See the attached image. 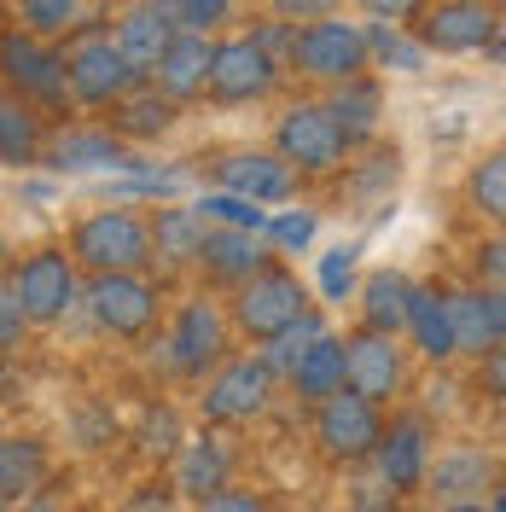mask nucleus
<instances>
[{"label":"nucleus","instance_id":"28","mask_svg":"<svg viewBox=\"0 0 506 512\" xmlns=\"http://www.w3.org/2000/svg\"><path fill=\"white\" fill-rule=\"evenodd\" d=\"M408 297H413V280L396 274V268H379L355 286V303H361V326L373 332H396L402 338V320H408Z\"/></svg>","mask_w":506,"mask_h":512},{"label":"nucleus","instance_id":"18","mask_svg":"<svg viewBox=\"0 0 506 512\" xmlns=\"http://www.w3.org/2000/svg\"><path fill=\"white\" fill-rule=\"evenodd\" d=\"M210 175H216V187L245 192L256 204H285L297 192V169L280 152H227V158L210 163Z\"/></svg>","mask_w":506,"mask_h":512},{"label":"nucleus","instance_id":"31","mask_svg":"<svg viewBox=\"0 0 506 512\" xmlns=\"http://www.w3.org/2000/svg\"><path fill=\"white\" fill-rule=\"evenodd\" d=\"M320 332H326V315H315V309H297L280 332H268V338H262V350H256V355H262V367H268L274 379H285V373H291V361L309 350Z\"/></svg>","mask_w":506,"mask_h":512},{"label":"nucleus","instance_id":"47","mask_svg":"<svg viewBox=\"0 0 506 512\" xmlns=\"http://www.w3.org/2000/svg\"><path fill=\"white\" fill-rule=\"evenodd\" d=\"M477 268L489 274V286H501V274H506V245H501V239H489V245L477 251Z\"/></svg>","mask_w":506,"mask_h":512},{"label":"nucleus","instance_id":"8","mask_svg":"<svg viewBox=\"0 0 506 512\" xmlns=\"http://www.w3.org/2000/svg\"><path fill=\"white\" fill-rule=\"evenodd\" d=\"M297 309H309V297H303V286H297V274L280 268V262L268 256L251 280H239V286H233V309H227V320H233L251 344H262V338H268V332H280Z\"/></svg>","mask_w":506,"mask_h":512},{"label":"nucleus","instance_id":"20","mask_svg":"<svg viewBox=\"0 0 506 512\" xmlns=\"http://www.w3.org/2000/svg\"><path fill=\"white\" fill-rule=\"evenodd\" d=\"M181 35V24H175V12H169V0H128L123 18H117V53H123L128 64H134V76H146L152 64H158V53Z\"/></svg>","mask_w":506,"mask_h":512},{"label":"nucleus","instance_id":"14","mask_svg":"<svg viewBox=\"0 0 506 512\" xmlns=\"http://www.w3.org/2000/svg\"><path fill=\"white\" fill-rule=\"evenodd\" d=\"M344 384L361 390L367 402H379V408L390 396H402V384H408V350L396 344V332L361 326L355 338H344Z\"/></svg>","mask_w":506,"mask_h":512},{"label":"nucleus","instance_id":"22","mask_svg":"<svg viewBox=\"0 0 506 512\" xmlns=\"http://www.w3.org/2000/svg\"><path fill=\"white\" fill-rule=\"evenodd\" d=\"M41 158L59 175H82V169H134L128 140H117L111 128H64L53 140H41Z\"/></svg>","mask_w":506,"mask_h":512},{"label":"nucleus","instance_id":"6","mask_svg":"<svg viewBox=\"0 0 506 512\" xmlns=\"http://www.w3.org/2000/svg\"><path fill=\"white\" fill-rule=\"evenodd\" d=\"M384 414L379 402H367L361 390H332L326 402H315V443L332 466H367V454L379 443Z\"/></svg>","mask_w":506,"mask_h":512},{"label":"nucleus","instance_id":"39","mask_svg":"<svg viewBox=\"0 0 506 512\" xmlns=\"http://www.w3.org/2000/svg\"><path fill=\"white\" fill-rule=\"evenodd\" d=\"M280 251H309V239H315V210H285V216H268V227H262Z\"/></svg>","mask_w":506,"mask_h":512},{"label":"nucleus","instance_id":"48","mask_svg":"<svg viewBox=\"0 0 506 512\" xmlns=\"http://www.w3.org/2000/svg\"><path fill=\"white\" fill-rule=\"evenodd\" d=\"M483 384H489V402H501V390H506V361H501V350L483 355Z\"/></svg>","mask_w":506,"mask_h":512},{"label":"nucleus","instance_id":"9","mask_svg":"<svg viewBox=\"0 0 506 512\" xmlns=\"http://www.w3.org/2000/svg\"><path fill=\"white\" fill-rule=\"evenodd\" d=\"M12 303L24 309L30 326H53L82 303V280H76V262L64 251H35L12 268Z\"/></svg>","mask_w":506,"mask_h":512},{"label":"nucleus","instance_id":"10","mask_svg":"<svg viewBox=\"0 0 506 512\" xmlns=\"http://www.w3.org/2000/svg\"><path fill=\"white\" fill-rule=\"evenodd\" d=\"M82 303L94 309L99 332H111V338H146L152 320H158L163 297L140 268H111V274H94V280H88Z\"/></svg>","mask_w":506,"mask_h":512},{"label":"nucleus","instance_id":"50","mask_svg":"<svg viewBox=\"0 0 506 512\" xmlns=\"http://www.w3.org/2000/svg\"><path fill=\"white\" fill-rule=\"evenodd\" d=\"M495 6H501V0H495Z\"/></svg>","mask_w":506,"mask_h":512},{"label":"nucleus","instance_id":"33","mask_svg":"<svg viewBox=\"0 0 506 512\" xmlns=\"http://www.w3.org/2000/svg\"><path fill=\"white\" fill-rule=\"evenodd\" d=\"M47 478V448L41 443H18V437H0V507L6 501H18V495H30L35 483Z\"/></svg>","mask_w":506,"mask_h":512},{"label":"nucleus","instance_id":"23","mask_svg":"<svg viewBox=\"0 0 506 512\" xmlns=\"http://www.w3.org/2000/svg\"><path fill=\"white\" fill-rule=\"evenodd\" d=\"M326 105V117L338 123L344 134V146H361V140H373L379 134V117H384V94L379 82L361 70V76H344V82H332V94L320 99Z\"/></svg>","mask_w":506,"mask_h":512},{"label":"nucleus","instance_id":"41","mask_svg":"<svg viewBox=\"0 0 506 512\" xmlns=\"http://www.w3.org/2000/svg\"><path fill=\"white\" fill-rule=\"evenodd\" d=\"M204 512H262V495H251V489H210L204 501H198Z\"/></svg>","mask_w":506,"mask_h":512},{"label":"nucleus","instance_id":"36","mask_svg":"<svg viewBox=\"0 0 506 512\" xmlns=\"http://www.w3.org/2000/svg\"><path fill=\"white\" fill-rule=\"evenodd\" d=\"M472 210L477 216H489V222H501L506 216V158L501 152H489V158L472 169Z\"/></svg>","mask_w":506,"mask_h":512},{"label":"nucleus","instance_id":"49","mask_svg":"<svg viewBox=\"0 0 506 512\" xmlns=\"http://www.w3.org/2000/svg\"><path fill=\"white\" fill-rule=\"evenodd\" d=\"M0 268H6V239H0Z\"/></svg>","mask_w":506,"mask_h":512},{"label":"nucleus","instance_id":"13","mask_svg":"<svg viewBox=\"0 0 506 512\" xmlns=\"http://www.w3.org/2000/svg\"><path fill=\"white\" fill-rule=\"evenodd\" d=\"M280 76H285L280 59H268L251 35H233V41H216V53H210L204 94L216 105H256V99H268L280 88Z\"/></svg>","mask_w":506,"mask_h":512},{"label":"nucleus","instance_id":"32","mask_svg":"<svg viewBox=\"0 0 506 512\" xmlns=\"http://www.w3.org/2000/svg\"><path fill=\"white\" fill-rule=\"evenodd\" d=\"M361 35H367V64H379V70L419 76V70H425V59H431V53H425V47H419L402 24H390V18H373Z\"/></svg>","mask_w":506,"mask_h":512},{"label":"nucleus","instance_id":"38","mask_svg":"<svg viewBox=\"0 0 506 512\" xmlns=\"http://www.w3.org/2000/svg\"><path fill=\"white\" fill-rule=\"evenodd\" d=\"M175 24L181 30H198V35H216L222 24H233V0H169Z\"/></svg>","mask_w":506,"mask_h":512},{"label":"nucleus","instance_id":"16","mask_svg":"<svg viewBox=\"0 0 506 512\" xmlns=\"http://www.w3.org/2000/svg\"><path fill=\"white\" fill-rule=\"evenodd\" d=\"M431 507H483V489H495V460L483 448H448L437 460H425V483Z\"/></svg>","mask_w":506,"mask_h":512},{"label":"nucleus","instance_id":"26","mask_svg":"<svg viewBox=\"0 0 506 512\" xmlns=\"http://www.w3.org/2000/svg\"><path fill=\"white\" fill-rule=\"evenodd\" d=\"M402 332L413 338V350L425 355L431 367H443V361H454L448 291H437V286H413V297H408V320H402Z\"/></svg>","mask_w":506,"mask_h":512},{"label":"nucleus","instance_id":"11","mask_svg":"<svg viewBox=\"0 0 506 512\" xmlns=\"http://www.w3.org/2000/svg\"><path fill=\"white\" fill-rule=\"evenodd\" d=\"M128 82H140V76H134V64L117 53V41H111L105 30H88V35H76V41L64 47V88H70V105H94V111H105Z\"/></svg>","mask_w":506,"mask_h":512},{"label":"nucleus","instance_id":"46","mask_svg":"<svg viewBox=\"0 0 506 512\" xmlns=\"http://www.w3.org/2000/svg\"><path fill=\"white\" fill-rule=\"evenodd\" d=\"M361 12H367V18H390V24H402V18L419 12V0H361Z\"/></svg>","mask_w":506,"mask_h":512},{"label":"nucleus","instance_id":"43","mask_svg":"<svg viewBox=\"0 0 506 512\" xmlns=\"http://www.w3.org/2000/svg\"><path fill=\"white\" fill-rule=\"evenodd\" d=\"M123 192L128 198H175V192H181V175H175V169H169V175H134Z\"/></svg>","mask_w":506,"mask_h":512},{"label":"nucleus","instance_id":"4","mask_svg":"<svg viewBox=\"0 0 506 512\" xmlns=\"http://www.w3.org/2000/svg\"><path fill=\"white\" fill-rule=\"evenodd\" d=\"M0 76L18 99H30L35 111H64L70 105V88H64V53L47 47L41 35L30 30H0Z\"/></svg>","mask_w":506,"mask_h":512},{"label":"nucleus","instance_id":"44","mask_svg":"<svg viewBox=\"0 0 506 512\" xmlns=\"http://www.w3.org/2000/svg\"><path fill=\"white\" fill-rule=\"evenodd\" d=\"M24 326H30V320H24L18 303H12V291H0V350H12V344L24 338Z\"/></svg>","mask_w":506,"mask_h":512},{"label":"nucleus","instance_id":"12","mask_svg":"<svg viewBox=\"0 0 506 512\" xmlns=\"http://www.w3.org/2000/svg\"><path fill=\"white\" fill-rule=\"evenodd\" d=\"M227 350H233V320H227L222 303H216V297H192V303H181V315H175V326H169V344H163L169 367H175L181 379H204Z\"/></svg>","mask_w":506,"mask_h":512},{"label":"nucleus","instance_id":"29","mask_svg":"<svg viewBox=\"0 0 506 512\" xmlns=\"http://www.w3.org/2000/svg\"><path fill=\"white\" fill-rule=\"evenodd\" d=\"M204 216H198V204H175V210H158L152 222H146V239H152V256H158L163 268H187L192 256H198V239H204Z\"/></svg>","mask_w":506,"mask_h":512},{"label":"nucleus","instance_id":"2","mask_svg":"<svg viewBox=\"0 0 506 512\" xmlns=\"http://www.w3.org/2000/svg\"><path fill=\"white\" fill-rule=\"evenodd\" d=\"M413 18H419L413 24V41L425 53H443V59L483 53L501 35V6L495 0H419Z\"/></svg>","mask_w":506,"mask_h":512},{"label":"nucleus","instance_id":"15","mask_svg":"<svg viewBox=\"0 0 506 512\" xmlns=\"http://www.w3.org/2000/svg\"><path fill=\"white\" fill-rule=\"evenodd\" d=\"M367 460H373V478H379L396 501H402V495H419V483H425V460H431V425H425L419 414L390 419Z\"/></svg>","mask_w":506,"mask_h":512},{"label":"nucleus","instance_id":"45","mask_svg":"<svg viewBox=\"0 0 506 512\" xmlns=\"http://www.w3.org/2000/svg\"><path fill=\"white\" fill-rule=\"evenodd\" d=\"M146 437H152V443H146V454H158V460H163V454H175V448H181V443H175V414L163 408V414L152 419V431H146Z\"/></svg>","mask_w":506,"mask_h":512},{"label":"nucleus","instance_id":"17","mask_svg":"<svg viewBox=\"0 0 506 512\" xmlns=\"http://www.w3.org/2000/svg\"><path fill=\"white\" fill-rule=\"evenodd\" d=\"M448 326H454V355L483 361L506 344V297L501 286L489 291H448Z\"/></svg>","mask_w":506,"mask_h":512},{"label":"nucleus","instance_id":"21","mask_svg":"<svg viewBox=\"0 0 506 512\" xmlns=\"http://www.w3.org/2000/svg\"><path fill=\"white\" fill-rule=\"evenodd\" d=\"M210 53H216V41L198 30H181L169 47L158 53V64L146 70V82L163 88V94L175 99V105H187V99L204 94V76H210Z\"/></svg>","mask_w":506,"mask_h":512},{"label":"nucleus","instance_id":"3","mask_svg":"<svg viewBox=\"0 0 506 512\" xmlns=\"http://www.w3.org/2000/svg\"><path fill=\"white\" fill-rule=\"evenodd\" d=\"M70 262L88 268V274L146 268V262H152L146 216H134V210H94L88 222H76V233H70Z\"/></svg>","mask_w":506,"mask_h":512},{"label":"nucleus","instance_id":"1","mask_svg":"<svg viewBox=\"0 0 506 512\" xmlns=\"http://www.w3.org/2000/svg\"><path fill=\"white\" fill-rule=\"evenodd\" d=\"M291 70L297 76H309V82H344V76H361V70H373L367 64V35H361V24H349V18H338V12H326V18H315V24H297V35H291Z\"/></svg>","mask_w":506,"mask_h":512},{"label":"nucleus","instance_id":"27","mask_svg":"<svg viewBox=\"0 0 506 512\" xmlns=\"http://www.w3.org/2000/svg\"><path fill=\"white\" fill-rule=\"evenodd\" d=\"M227 472H233V448L222 437H187V443L175 448V489L187 495V501H204L210 489H222Z\"/></svg>","mask_w":506,"mask_h":512},{"label":"nucleus","instance_id":"40","mask_svg":"<svg viewBox=\"0 0 506 512\" xmlns=\"http://www.w3.org/2000/svg\"><path fill=\"white\" fill-rule=\"evenodd\" d=\"M291 35H297V24H285V18H274V24H256L251 30V41L268 53V59H291Z\"/></svg>","mask_w":506,"mask_h":512},{"label":"nucleus","instance_id":"30","mask_svg":"<svg viewBox=\"0 0 506 512\" xmlns=\"http://www.w3.org/2000/svg\"><path fill=\"white\" fill-rule=\"evenodd\" d=\"M41 140H47V123L30 99L18 94H0V163H35L41 158Z\"/></svg>","mask_w":506,"mask_h":512},{"label":"nucleus","instance_id":"24","mask_svg":"<svg viewBox=\"0 0 506 512\" xmlns=\"http://www.w3.org/2000/svg\"><path fill=\"white\" fill-rule=\"evenodd\" d=\"M285 384H291V396H297L303 408H315V402H326L332 390H344V338L326 326L315 344H309V350L291 361Z\"/></svg>","mask_w":506,"mask_h":512},{"label":"nucleus","instance_id":"5","mask_svg":"<svg viewBox=\"0 0 506 512\" xmlns=\"http://www.w3.org/2000/svg\"><path fill=\"white\" fill-rule=\"evenodd\" d=\"M274 152H280L297 175H332V169H344V158H349L344 134H338V123L326 117L320 99L285 105L280 123H274Z\"/></svg>","mask_w":506,"mask_h":512},{"label":"nucleus","instance_id":"37","mask_svg":"<svg viewBox=\"0 0 506 512\" xmlns=\"http://www.w3.org/2000/svg\"><path fill=\"white\" fill-rule=\"evenodd\" d=\"M355 245H338V251L320 256V291H326V303H349L355 297Z\"/></svg>","mask_w":506,"mask_h":512},{"label":"nucleus","instance_id":"42","mask_svg":"<svg viewBox=\"0 0 506 512\" xmlns=\"http://www.w3.org/2000/svg\"><path fill=\"white\" fill-rule=\"evenodd\" d=\"M268 6H274V18H285V24H315L326 12H338V0H268Z\"/></svg>","mask_w":506,"mask_h":512},{"label":"nucleus","instance_id":"7","mask_svg":"<svg viewBox=\"0 0 506 512\" xmlns=\"http://www.w3.org/2000/svg\"><path fill=\"white\" fill-rule=\"evenodd\" d=\"M274 396V373L262 367V355H222L204 373V425H251Z\"/></svg>","mask_w":506,"mask_h":512},{"label":"nucleus","instance_id":"25","mask_svg":"<svg viewBox=\"0 0 506 512\" xmlns=\"http://www.w3.org/2000/svg\"><path fill=\"white\" fill-rule=\"evenodd\" d=\"M169 123H175V99L152 88L146 76L111 99V134L117 140H158V134H169Z\"/></svg>","mask_w":506,"mask_h":512},{"label":"nucleus","instance_id":"34","mask_svg":"<svg viewBox=\"0 0 506 512\" xmlns=\"http://www.w3.org/2000/svg\"><path fill=\"white\" fill-rule=\"evenodd\" d=\"M82 12H88V0H18V30L53 41V35L76 30V24H82Z\"/></svg>","mask_w":506,"mask_h":512},{"label":"nucleus","instance_id":"19","mask_svg":"<svg viewBox=\"0 0 506 512\" xmlns=\"http://www.w3.org/2000/svg\"><path fill=\"white\" fill-rule=\"evenodd\" d=\"M268 245H262V233L251 227H204V239H198V268H204V280H216V286H239V280H251L256 268L268 262Z\"/></svg>","mask_w":506,"mask_h":512},{"label":"nucleus","instance_id":"35","mask_svg":"<svg viewBox=\"0 0 506 512\" xmlns=\"http://www.w3.org/2000/svg\"><path fill=\"white\" fill-rule=\"evenodd\" d=\"M198 216L204 222H216V227H251V233H262L268 227V210L256 204V198H245V192H204L198 198Z\"/></svg>","mask_w":506,"mask_h":512}]
</instances>
